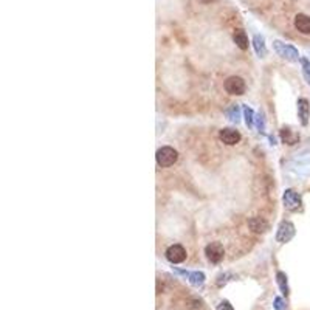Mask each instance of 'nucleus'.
<instances>
[{"label":"nucleus","mask_w":310,"mask_h":310,"mask_svg":"<svg viewBox=\"0 0 310 310\" xmlns=\"http://www.w3.org/2000/svg\"><path fill=\"white\" fill-rule=\"evenodd\" d=\"M177 152L172 147L164 146L162 149L157 150V163L162 166V168H168V166H172L174 163L177 162Z\"/></svg>","instance_id":"1"},{"label":"nucleus","mask_w":310,"mask_h":310,"mask_svg":"<svg viewBox=\"0 0 310 310\" xmlns=\"http://www.w3.org/2000/svg\"><path fill=\"white\" fill-rule=\"evenodd\" d=\"M205 253H206V258H208L212 264H219V262L224 259V247H222V244L219 242H211L210 245H206L205 248Z\"/></svg>","instance_id":"2"},{"label":"nucleus","mask_w":310,"mask_h":310,"mask_svg":"<svg viewBox=\"0 0 310 310\" xmlns=\"http://www.w3.org/2000/svg\"><path fill=\"white\" fill-rule=\"evenodd\" d=\"M273 47H275V50H276L277 54H279V56L289 59V61H298V58H299L296 49H293L292 45H285V44H282L279 41H275Z\"/></svg>","instance_id":"3"},{"label":"nucleus","mask_w":310,"mask_h":310,"mask_svg":"<svg viewBox=\"0 0 310 310\" xmlns=\"http://www.w3.org/2000/svg\"><path fill=\"white\" fill-rule=\"evenodd\" d=\"M166 258H168V261L172 262V264H180V262H183L186 259V250L179 244L171 245V247L166 250Z\"/></svg>","instance_id":"4"},{"label":"nucleus","mask_w":310,"mask_h":310,"mask_svg":"<svg viewBox=\"0 0 310 310\" xmlns=\"http://www.w3.org/2000/svg\"><path fill=\"white\" fill-rule=\"evenodd\" d=\"M225 90L229 95H242L245 92V82L239 76H231L225 81Z\"/></svg>","instance_id":"5"},{"label":"nucleus","mask_w":310,"mask_h":310,"mask_svg":"<svg viewBox=\"0 0 310 310\" xmlns=\"http://www.w3.org/2000/svg\"><path fill=\"white\" fill-rule=\"evenodd\" d=\"M284 205L290 211H298L301 208V197L293 189H287L284 193Z\"/></svg>","instance_id":"6"},{"label":"nucleus","mask_w":310,"mask_h":310,"mask_svg":"<svg viewBox=\"0 0 310 310\" xmlns=\"http://www.w3.org/2000/svg\"><path fill=\"white\" fill-rule=\"evenodd\" d=\"M293 234H295V227H293V224H290V222H282V224L279 225V229H277V236L276 239L277 242H289Z\"/></svg>","instance_id":"7"},{"label":"nucleus","mask_w":310,"mask_h":310,"mask_svg":"<svg viewBox=\"0 0 310 310\" xmlns=\"http://www.w3.org/2000/svg\"><path fill=\"white\" fill-rule=\"evenodd\" d=\"M220 140L225 143L228 146H234L241 141V133L234 131V129H222L219 133Z\"/></svg>","instance_id":"8"},{"label":"nucleus","mask_w":310,"mask_h":310,"mask_svg":"<svg viewBox=\"0 0 310 310\" xmlns=\"http://www.w3.org/2000/svg\"><path fill=\"white\" fill-rule=\"evenodd\" d=\"M295 28L303 34H310V16L298 14L295 17Z\"/></svg>","instance_id":"9"},{"label":"nucleus","mask_w":310,"mask_h":310,"mask_svg":"<svg viewBox=\"0 0 310 310\" xmlns=\"http://www.w3.org/2000/svg\"><path fill=\"white\" fill-rule=\"evenodd\" d=\"M298 115L301 118V124L307 126L309 115H310V106H309V101L304 99V98L298 101Z\"/></svg>","instance_id":"10"},{"label":"nucleus","mask_w":310,"mask_h":310,"mask_svg":"<svg viewBox=\"0 0 310 310\" xmlns=\"http://www.w3.org/2000/svg\"><path fill=\"white\" fill-rule=\"evenodd\" d=\"M248 227L251 231L254 233H265L267 229H268V224H267V220L265 219H262V217H253L248 220Z\"/></svg>","instance_id":"11"},{"label":"nucleus","mask_w":310,"mask_h":310,"mask_svg":"<svg viewBox=\"0 0 310 310\" xmlns=\"http://www.w3.org/2000/svg\"><path fill=\"white\" fill-rule=\"evenodd\" d=\"M233 41H234V44L239 47L241 50H247L248 49V37H247V34H245L244 30H236L234 31Z\"/></svg>","instance_id":"12"},{"label":"nucleus","mask_w":310,"mask_h":310,"mask_svg":"<svg viewBox=\"0 0 310 310\" xmlns=\"http://www.w3.org/2000/svg\"><path fill=\"white\" fill-rule=\"evenodd\" d=\"M253 45H254V49H256V53L259 54L261 58H264L265 56V53H267V49H265V44H264V37L256 34L253 37Z\"/></svg>","instance_id":"13"},{"label":"nucleus","mask_w":310,"mask_h":310,"mask_svg":"<svg viewBox=\"0 0 310 310\" xmlns=\"http://www.w3.org/2000/svg\"><path fill=\"white\" fill-rule=\"evenodd\" d=\"M281 137H282V141H285L287 145H295V143L299 140V137L295 132L290 129H285V127L281 131Z\"/></svg>","instance_id":"14"},{"label":"nucleus","mask_w":310,"mask_h":310,"mask_svg":"<svg viewBox=\"0 0 310 310\" xmlns=\"http://www.w3.org/2000/svg\"><path fill=\"white\" fill-rule=\"evenodd\" d=\"M188 277H189V282L196 285V287H198V285H202L205 282V275L202 272H193L188 275Z\"/></svg>","instance_id":"15"},{"label":"nucleus","mask_w":310,"mask_h":310,"mask_svg":"<svg viewBox=\"0 0 310 310\" xmlns=\"http://www.w3.org/2000/svg\"><path fill=\"white\" fill-rule=\"evenodd\" d=\"M276 277H277V285H279V289H281V292L284 293V295H287L289 293V287H287V276H285L284 273H277L276 275Z\"/></svg>","instance_id":"16"},{"label":"nucleus","mask_w":310,"mask_h":310,"mask_svg":"<svg viewBox=\"0 0 310 310\" xmlns=\"http://www.w3.org/2000/svg\"><path fill=\"white\" fill-rule=\"evenodd\" d=\"M301 62H303V67H304V68H303V70H304V76H306L307 81L310 82V64H309L307 59H303Z\"/></svg>","instance_id":"17"},{"label":"nucleus","mask_w":310,"mask_h":310,"mask_svg":"<svg viewBox=\"0 0 310 310\" xmlns=\"http://www.w3.org/2000/svg\"><path fill=\"white\" fill-rule=\"evenodd\" d=\"M245 116H247V118H245V120H247V124L251 126L253 124V112L250 109H245Z\"/></svg>","instance_id":"18"},{"label":"nucleus","mask_w":310,"mask_h":310,"mask_svg":"<svg viewBox=\"0 0 310 310\" xmlns=\"http://www.w3.org/2000/svg\"><path fill=\"white\" fill-rule=\"evenodd\" d=\"M275 307H276V310H284V304H282V299L281 298H276L275 299Z\"/></svg>","instance_id":"19"},{"label":"nucleus","mask_w":310,"mask_h":310,"mask_svg":"<svg viewBox=\"0 0 310 310\" xmlns=\"http://www.w3.org/2000/svg\"><path fill=\"white\" fill-rule=\"evenodd\" d=\"M229 116H231L233 121H237V116H239V112H237V107H233V110L229 112Z\"/></svg>","instance_id":"20"},{"label":"nucleus","mask_w":310,"mask_h":310,"mask_svg":"<svg viewBox=\"0 0 310 310\" xmlns=\"http://www.w3.org/2000/svg\"><path fill=\"white\" fill-rule=\"evenodd\" d=\"M219 310H233V307L229 306L228 301H224V303H222V304L219 306Z\"/></svg>","instance_id":"21"},{"label":"nucleus","mask_w":310,"mask_h":310,"mask_svg":"<svg viewBox=\"0 0 310 310\" xmlns=\"http://www.w3.org/2000/svg\"><path fill=\"white\" fill-rule=\"evenodd\" d=\"M198 2H202V3H205V5H208V3L216 2V0H198Z\"/></svg>","instance_id":"22"}]
</instances>
